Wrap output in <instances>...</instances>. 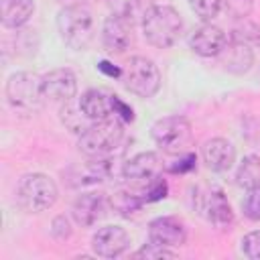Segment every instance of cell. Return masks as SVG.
<instances>
[{"label": "cell", "instance_id": "ffe728a7", "mask_svg": "<svg viewBox=\"0 0 260 260\" xmlns=\"http://www.w3.org/2000/svg\"><path fill=\"white\" fill-rule=\"evenodd\" d=\"M35 12L32 0H0V22L6 28H18L30 20Z\"/></svg>", "mask_w": 260, "mask_h": 260}, {"label": "cell", "instance_id": "4dcf8cb0", "mask_svg": "<svg viewBox=\"0 0 260 260\" xmlns=\"http://www.w3.org/2000/svg\"><path fill=\"white\" fill-rule=\"evenodd\" d=\"M112 102H114V116L116 118H120L122 122H132L134 120V110L128 104H124L118 95H112Z\"/></svg>", "mask_w": 260, "mask_h": 260}, {"label": "cell", "instance_id": "7c38bea8", "mask_svg": "<svg viewBox=\"0 0 260 260\" xmlns=\"http://www.w3.org/2000/svg\"><path fill=\"white\" fill-rule=\"evenodd\" d=\"M187 240V228L183 219L175 215H162L148 223V242L167 246V248H179Z\"/></svg>", "mask_w": 260, "mask_h": 260}, {"label": "cell", "instance_id": "ba28073f", "mask_svg": "<svg viewBox=\"0 0 260 260\" xmlns=\"http://www.w3.org/2000/svg\"><path fill=\"white\" fill-rule=\"evenodd\" d=\"M116 175V162L110 156H87V160L73 165L67 171V183L71 187H87L112 179Z\"/></svg>", "mask_w": 260, "mask_h": 260}, {"label": "cell", "instance_id": "6da1fadb", "mask_svg": "<svg viewBox=\"0 0 260 260\" xmlns=\"http://www.w3.org/2000/svg\"><path fill=\"white\" fill-rule=\"evenodd\" d=\"M140 26L146 43L156 49H169L183 32V18L169 4H152L142 12Z\"/></svg>", "mask_w": 260, "mask_h": 260}, {"label": "cell", "instance_id": "277c9868", "mask_svg": "<svg viewBox=\"0 0 260 260\" xmlns=\"http://www.w3.org/2000/svg\"><path fill=\"white\" fill-rule=\"evenodd\" d=\"M57 32L61 41L73 49L83 51L93 39V16L81 4H71L59 10L57 14Z\"/></svg>", "mask_w": 260, "mask_h": 260}, {"label": "cell", "instance_id": "cb8c5ba5", "mask_svg": "<svg viewBox=\"0 0 260 260\" xmlns=\"http://www.w3.org/2000/svg\"><path fill=\"white\" fill-rule=\"evenodd\" d=\"M187 2H189L191 10L195 12V16H199L205 22L213 20L223 6V0H187Z\"/></svg>", "mask_w": 260, "mask_h": 260}, {"label": "cell", "instance_id": "9c48e42d", "mask_svg": "<svg viewBox=\"0 0 260 260\" xmlns=\"http://www.w3.org/2000/svg\"><path fill=\"white\" fill-rule=\"evenodd\" d=\"M197 209L199 213L213 223L215 228H228L234 219V211L232 205L225 197V193L217 187H207V189H199L197 191Z\"/></svg>", "mask_w": 260, "mask_h": 260}, {"label": "cell", "instance_id": "3957f363", "mask_svg": "<svg viewBox=\"0 0 260 260\" xmlns=\"http://www.w3.org/2000/svg\"><path fill=\"white\" fill-rule=\"evenodd\" d=\"M59 197L57 183L45 173H26L16 185L18 205L28 213H43L55 205Z\"/></svg>", "mask_w": 260, "mask_h": 260}, {"label": "cell", "instance_id": "d4e9b609", "mask_svg": "<svg viewBox=\"0 0 260 260\" xmlns=\"http://www.w3.org/2000/svg\"><path fill=\"white\" fill-rule=\"evenodd\" d=\"M134 258H144V260H160V258H177V252L173 248H167V246H160V244H154V242H148L144 244L140 250L134 252Z\"/></svg>", "mask_w": 260, "mask_h": 260}, {"label": "cell", "instance_id": "44dd1931", "mask_svg": "<svg viewBox=\"0 0 260 260\" xmlns=\"http://www.w3.org/2000/svg\"><path fill=\"white\" fill-rule=\"evenodd\" d=\"M144 203H146V199H144L142 185L122 187V189H116L110 195V205L114 207V211H118L124 217H130L132 213H136Z\"/></svg>", "mask_w": 260, "mask_h": 260}, {"label": "cell", "instance_id": "d6a6232c", "mask_svg": "<svg viewBox=\"0 0 260 260\" xmlns=\"http://www.w3.org/2000/svg\"><path fill=\"white\" fill-rule=\"evenodd\" d=\"M98 69H100L104 75H108V77H122V69L116 67V65H112L110 61H100V63H98Z\"/></svg>", "mask_w": 260, "mask_h": 260}, {"label": "cell", "instance_id": "d6986e66", "mask_svg": "<svg viewBox=\"0 0 260 260\" xmlns=\"http://www.w3.org/2000/svg\"><path fill=\"white\" fill-rule=\"evenodd\" d=\"M79 110L89 122L114 118V102L112 95L102 91V89H87L79 98Z\"/></svg>", "mask_w": 260, "mask_h": 260}, {"label": "cell", "instance_id": "5b68a950", "mask_svg": "<svg viewBox=\"0 0 260 260\" xmlns=\"http://www.w3.org/2000/svg\"><path fill=\"white\" fill-rule=\"evenodd\" d=\"M4 93H6V102L10 104V108L22 114H35L47 102L43 93L41 75L30 73V71L12 73L6 81Z\"/></svg>", "mask_w": 260, "mask_h": 260}, {"label": "cell", "instance_id": "9a60e30c", "mask_svg": "<svg viewBox=\"0 0 260 260\" xmlns=\"http://www.w3.org/2000/svg\"><path fill=\"white\" fill-rule=\"evenodd\" d=\"M225 43H228L225 32L211 22H203L189 37V47L199 57H217L225 47Z\"/></svg>", "mask_w": 260, "mask_h": 260}, {"label": "cell", "instance_id": "8992f818", "mask_svg": "<svg viewBox=\"0 0 260 260\" xmlns=\"http://www.w3.org/2000/svg\"><path fill=\"white\" fill-rule=\"evenodd\" d=\"M150 136L162 152L185 154L193 142V128L185 116H165L152 124Z\"/></svg>", "mask_w": 260, "mask_h": 260}, {"label": "cell", "instance_id": "4316f807", "mask_svg": "<svg viewBox=\"0 0 260 260\" xmlns=\"http://www.w3.org/2000/svg\"><path fill=\"white\" fill-rule=\"evenodd\" d=\"M142 189H144V199H146V203L160 201V199H165L167 193H169V185H167V181H165L160 175L154 177L150 183L142 185Z\"/></svg>", "mask_w": 260, "mask_h": 260}, {"label": "cell", "instance_id": "1f68e13d", "mask_svg": "<svg viewBox=\"0 0 260 260\" xmlns=\"http://www.w3.org/2000/svg\"><path fill=\"white\" fill-rule=\"evenodd\" d=\"M179 156H181V154H179ZM195 162H197V156H195L193 152H187L185 156H181V158L177 160V165H171L169 171H171V173H189V171L195 169Z\"/></svg>", "mask_w": 260, "mask_h": 260}, {"label": "cell", "instance_id": "2e32d148", "mask_svg": "<svg viewBox=\"0 0 260 260\" xmlns=\"http://www.w3.org/2000/svg\"><path fill=\"white\" fill-rule=\"evenodd\" d=\"M102 43L110 53H124L132 45V22L110 14L102 26Z\"/></svg>", "mask_w": 260, "mask_h": 260}, {"label": "cell", "instance_id": "e0dca14e", "mask_svg": "<svg viewBox=\"0 0 260 260\" xmlns=\"http://www.w3.org/2000/svg\"><path fill=\"white\" fill-rule=\"evenodd\" d=\"M217 57H219L223 69L234 73V75L248 73L252 63H254V53H252L250 45L240 41V39H234V37L225 43V47L221 49V53Z\"/></svg>", "mask_w": 260, "mask_h": 260}, {"label": "cell", "instance_id": "f1b7e54d", "mask_svg": "<svg viewBox=\"0 0 260 260\" xmlns=\"http://www.w3.org/2000/svg\"><path fill=\"white\" fill-rule=\"evenodd\" d=\"M51 234L57 240H67L71 236V223H69V219L65 215H57L53 219V223H51Z\"/></svg>", "mask_w": 260, "mask_h": 260}, {"label": "cell", "instance_id": "30bf717a", "mask_svg": "<svg viewBox=\"0 0 260 260\" xmlns=\"http://www.w3.org/2000/svg\"><path fill=\"white\" fill-rule=\"evenodd\" d=\"M41 83H43L45 100H51V102L67 104L77 93L75 73L67 67H59V69H53V71L41 75Z\"/></svg>", "mask_w": 260, "mask_h": 260}, {"label": "cell", "instance_id": "4fadbf2b", "mask_svg": "<svg viewBox=\"0 0 260 260\" xmlns=\"http://www.w3.org/2000/svg\"><path fill=\"white\" fill-rule=\"evenodd\" d=\"M162 171V162L154 152H138L130 160L122 162V177L130 185H146Z\"/></svg>", "mask_w": 260, "mask_h": 260}, {"label": "cell", "instance_id": "5bb4252c", "mask_svg": "<svg viewBox=\"0 0 260 260\" xmlns=\"http://www.w3.org/2000/svg\"><path fill=\"white\" fill-rule=\"evenodd\" d=\"M106 207H108V201L102 191H87V193H81L73 201L71 217L75 219V223L89 228L106 215Z\"/></svg>", "mask_w": 260, "mask_h": 260}, {"label": "cell", "instance_id": "7a4b0ae2", "mask_svg": "<svg viewBox=\"0 0 260 260\" xmlns=\"http://www.w3.org/2000/svg\"><path fill=\"white\" fill-rule=\"evenodd\" d=\"M124 140V124L120 118H106L91 122L77 140L85 156H110Z\"/></svg>", "mask_w": 260, "mask_h": 260}, {"label": "cell", "instance_id": "8fae6325", "mask_svg": "<svg viewBox=\"0 0 260 260\" xmlns=\"http://www.w3.org/2000/svg\"><path fill=\"white\" fill-rule=\"evenodd\" d=\"M130 246V236L120 225H104L91 238V250L100 258H118Z\"/></svg>", "mask_w": 260, "mask_h": 260}, {"label": "cell", "instance_id": "7402d4cb", "mask_svg": "<svg viewBox=\"0 0 260 260\" xmlns=\"http://www.w3.org/2000/svg\"><path fill=\"white\" fill-rule=\"evenodd\" d=\"M236 183L242 189H254L260 187V156L256 154H248L244 156V160L240 162L238 171H236Z\"/></svg>", "mask_w": 260, "mask_h": 260}, {"label": "cell", "instance_id": "52a82bcc", "mask_svg": "<svg viewBox=\"0 0 260 260\" xmlns=\"http://www.w3.org/2000/svg\"><path fill=\"white\" fill-rule=\"evenodd\" d=\"M124 87L138 98H152L160 89V71L148 57H132L122 69Z\"/></svg>", "mask_w": 260, "mask_h": 260}, {"label": "cell", "instance_id": "484cf974", "mask_svg": "<svg viewBox=\"0 0 260 260\" xmlns=\"http://www.w3.org/2000/svg\"><path fill=\"white\" fill-rule=\"evenodd\" d=\"M242 211L248 219L260 221V187L248 189V195L242 201Z\"/></svg>", "mask_w": 260, "mask_h": 260}, {"label": "cell", "instance_id": "f546056e", "mask_svg": "<svg viewBox=\"0 0 260 260\" xmlns=\"http://www.w3.org/2000/svg\"><path fill=\"white\" fill-rule=\"evenodd\" d=\"M225 8L238 16V18H246L252 10V0H225Z\"/></svg>", "mask_w": 260, "mask_h": 260}, {"label": "cell", "instance_id": "603a6c76", "mask_svg": "<svg viewBox=\"0 0 260 260\" xmlns=\"http://www.w3.org/2000/svg\"><path fill=\"white\" fill-rule=\"evenodd\" d=\"M106 4L114 16H120V18H126L132 22L134 16L142 10L144 0H106Z\"/></svg>", "mask_w": 260, "mask_h": 260}, {"label": "cell", "instance_id": "ac0fdd59", "mask_svg": "<svg viewBox=\"0 0 260 260\" xmlns=\"http://www.w3.org/2000/svg\"><path fill=\"white\" fill-rule=\"evenodd\" d=\"M201 156H203V162L207 169H211L215 173H223L234 165L236 148L228 138L215 136V138L205 140V144L201 148Z\"/></svg>", "mask_w": 260, "mask_h": 260}, {"label": "cell", "instance_id": "83f0119b", "mask_svg": "<svg viewBox=\"0 0 260 260\" xmlns=\"http://www.w3.org/2000/svg\"><path fill=\"white\" fill-rule=\"evenodd\" d=\"M242 252L250 258V260H260V230L248 232L242 238Z\"/></svg>", "mask_w": 260, "mask_h": 260}]
</instances>
